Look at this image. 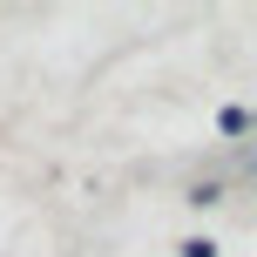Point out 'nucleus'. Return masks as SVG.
<instances>
[{"mask_svg": "<svg viewBox=\"0 0 257 257\" xmlns=\"http://www.w3.org/2000/svg\"><path fill=\"white\" fill-rule=\"evenodd\" d=\"M217 128H223V136H244V128H250V115H244V108H223V115H217Z\"/></svg>", "mask_w": 257, "mask_h": 257, "instance_id": "obj_1", "label": "nucleus"}, {"mask_svg": "<svg viewBox=\"0 0 257 257\" xmlns=\"http://www.w3.org/2000/svg\"><path fill=\"white\" fill-rule=\"evenodd\" d=\"M183 257H217V244H210V237H190V244H183Z\"/></svg>", "mask_w": 257, "mask_h": 257, "instance_id": "obj_2", "label": "nucleus"}]
</instances>
